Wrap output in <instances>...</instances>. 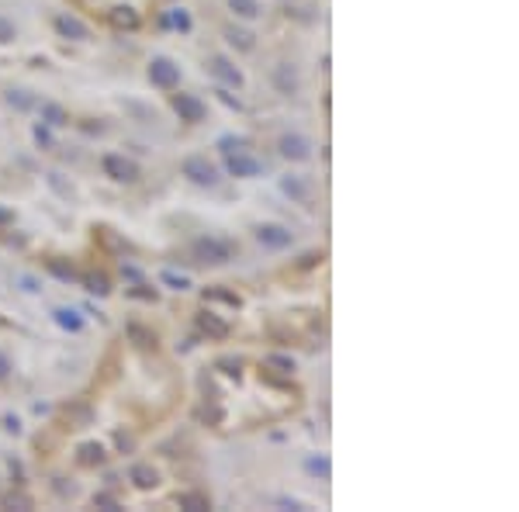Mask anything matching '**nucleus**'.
Returning <instances> with one entry per match:
<instances>
[{"label":"nucleus","instance_id":"nucleus-1","mask_svg":"<svg viewBox=\"0 0 519 512\" xmlns=\"http://www.w3.org/2000/svg\"><path fill=\"white\" fill-rule=\"evenodd\" d=\"M190 253L197 256L201 264H211V267H218V264H228V260H232V246H228V242H222V239H215V235H201V239H194Z\"/></svg>","mask_w":519,"mask_h":512},{"label":"nucleus","instance_id":"nucleus-2","mask_svg":"<svg viewBox=\"0 0 519 512\" xmlns=\"http://www.w3.org/2000/svg\"><path fill=\"white\" fill-rule=\"evenodd\" d=\"M180 173H184L190 184H197V187H215V184H218V166H215L208 156H187V159L180 163Z\"/></svg>","mask_w":519,"mask_h":512},{"label":"nucleus","instance_id":"nucleus-3","mask_svg":"<svg viewBox=\"0 0 519 512\" xmlns=\"http://www.w3.org/2000/svg\"><path fill=\"white\" fill-rule=\"evenodd\" d=\"M149 83L159 87V90H173L180 83V66L173 59H166V56H153V63H149Z\"/></svg>","mask_w":519,"mask_h":512},{"label":"nucleus","instance_id":"nucleus-4","mask_svg":"<svg viewBox=\"0 0 519 512\" xmlns=\"http://www.w3.org/2000/svg\"><path fill=\"white\" fill-rule=\"evenodd\" d=\"M225 170H228L232 177H239V180H256V177H264V163L253 159L246 149L225 152Z\"/></svg>","mask_w":519,"mask_h":512},{"label":"nucleus","instance_id":"nucleus-5","mask_svg":"<svg viewBox=\"0 0 519 512\" xmlns=\"http://www.w3.org/2000/svg\"><path fill=\"white\" fill-rule=\"evenodd\" d=\"M256 242L264 249H288L295 242V232L288 225H277V221H264L256 225Z\"/></svg>","mask_w":519,"mask_h":512},{"label":"nucleus","instance_id":"nucleus-6","mask_svg":"<svg viewBox=\"0 0 519 512\" xmlns=\"http://www.w3.org/2000/svg\"><path fill=\"white\" fill-rule=\"evenodd\" d=\"M101 166H104V173H108L111 180H118V184H132V180H139V166H135L132 159L118 156V152H108V156L101 159Z\"/></svg>","mask_w":519,"mask_h":512},{"label":"nucleus","instance_id":"nucleus-7","mask_svg":"<svg viewBox=\"0 0 519 512\" xmlns=\"http://www.w3.org/2000/svg\"><path fill=\"white\" fill-rule=\"evenodd\" d=\"M277 149H281V156H284V159H291V163H305V159H312V142H309L305 135H298V132L281 135Z\"/></svg>","mask_w":519,"mask_h":512},{"label":"nucleus","instance_id":"nucleus-8","mask_svg":"<svg viewBox=\"0 0 519 512\" xmlns=\"http://www.w3.org/2000/svg\"><path fill=\"white\" fill-rule=\"evenodd\" d=\"M208 70H211V77H218L225 87H242V73H239V66L232 63V59H225V56H211L208 59Z\"/></svg>","mask_w":519,"mask_h":512},{"label":"nucleus","instance_id":"nucleus-9","mask_svg":"<svg viewBox=\"0 0 519 512\" xmlns=\"http://www.w3.org/2000/svg\"><path fill=\"white\" fill-rule=\"evenodd\" d=\"M173 111L180 115V121H190V125L204 121V104L194 94H173Z\"/></svg>","mask_w":519,"mask_h":512},{"label":"nucleus","instance_id":"nucleus-10","mask_svg":"<svg viewBox=\"0 0 519 512\" xmlns=\"http://www.w3.org/2000/svg\"><path fill=\"white\" fill-rule=\"evenodd\" d=\"M281 190L295 204H312V197H315V187H312L309 177H281Z\"/></svg>","mask_w":519,"mask_h":512},{"label":"nucleus","instance_id":"nucleus-11","mask_svg":"<svg viewBox=\"0 0 519 512\" xmlns=\"http://www.w3.org/2000/svg\"><path fill=\"white\" fill-rule=\"evenodd\" d=\"M56 32H59L63 39H73V42L90 39V28H87L80 18H73V14H59V18H56Z\"/></svg>","mask_w":519,"mask_h":512},{"label":"nucleus","instance_id":"nucleus-12","mask_svg":"<svg viewBox=\"0 0 519 512\" xmlns=\"http://www.w3.org/2000/svg\"><path fill=\"white\" fill-rule=\"evenodd\" d=\"M271 80H274V87L281 90V94H295L298 90V70L291 66V63H277L274 66V73H271Z\"/></svg>","mask_w":519,"mask_h":512},{"label":"nucleus","instance_id":"nucleus-13","mask_svg":"<svg viewBox=\"0 0 519 512\" xmlns=\"http://www.w3.org/2000/svg\"><path fill=\"white\" fill-rule=\"evenodd\" d=\"M108 21H111L118 32H132V28H139V11L128 8V4H118V8L108 11Z\"/></svg>","mask_w":519,"mask_h":512},{"label":"nucleus","instance_id":"nucleus-14","mask_svg":"<svg viewBox=\"0 0 519 512\" xmlns=\"http://www.w3.org/2000/svg\"><path fill=\"white\" fill-rule=\"evenodd\" d=\"M197 329H201V333H208L211 339H225V336H228V322H225V319H218V315H211V312L197 315Z\"/></svg>","mask_w":519,"mask_h":512},{"label":"nucleus","instance_id":"nucleus-15","mask_svg":"<svg viewBox=\"0 0 519 512\" xmlns=\"http://www.w3.org/2000/svg\"><path fill=\"white\" fill-rule=\"evenodd\" d=\"M128 481L146 491V488H156V484H159V474H156V467H149V464H135V467L128 471Z\"/></svg>","mask_w":519,"mask_h":512},{"label":"nucleus","instance_id":"nucleus-16","mask_svg":"<svg viewBox=\"0 0 519 512\" xmlns=\"http://www.w3.org/2000/svg\"><path fill=\"white\" fill-rule=\"evenodd\" d=\"M228 8L242 21H256L260 18V0H228Z\"/></svg>","mask_w":519,"mask_h":512},{"label":"nucleus","instance_id":"nucleus-17","mask_svg":"<svg viewBox=\"0 0 519 512\" xmlns=\"http://www.w3.org/2000/svg\"><path fill=\"white\" fill-rule=\"evenodd\" d=\"M52 319H56L63 329H70V333H80V329H84V319H80V312H73V308H56Z\"/></svg>","mask_w":519,"mask_h":512},{"label":"nucleus","instance_id":"nucleus-18","mask_svg":"<svg viewBox=\"0 0 519 512\" xmlns=\"http://www.w3.org/2000/svg\"><path fill=\"white\" fill-rule=\"evenodd\" d=\"M42 121L52 125V128H63V125L70 121V115H66L59 104H42Z\"/></svg>","mask_w":519,"mask_h":512},{"label":"nucleus","instance_id":"nucleus-19","mask_svg":"<svg viewBox=\"0 0 519 512\" xmlns=\"http://www.w3.org/2000/svg\"><path fill=\"white\" fill-rule=\"evenodd\" d=\"M180 509H190V512H201V509H211V502H208V495H201V491H184L180 498Z\"/></svg>","mask_w":519,"mask_h":512},{"label":"nucleus","instance_id":"nucleus-20","mask_svg":"<svg viewBox=\"0 0 519 512\" xmlns=\"http://www.w3.org/2000/svg\"><path fill=\"white\" fill-rule=\"evenodd\" d=\"M101 460H104V446H101V443H84V446H80V464H84V467L101 464Z\"/></svg>","mask_w":519,"mask_h":512},{"label":"nucleus","instance_id":"nucleus-21","mask_svg":"<svg viewBox=\"0 0 519 512\" xmlns=\"http://www.w3.org/2000/svg\"><path fill=\"white\" fill-rule=\"evenodd\" d=\"M305 471L315 474V477H322V481H329V457H322V453L315 457V453H312V457L305 460Z\"/></svg>","mask_w":519,"mask_h":512},{"label":"nucleus","instance_id":"nucleus-22","mask_svg":"<svg viewBox=\"0 0 519 512\" xmlns=\"http://www.w3.org/2000/svg\"><path fill=\"white\" fill-rule=\"evenodd\" d=\"M225 39H228L235 49H242V52H249V49L256 46V42H253V35H249V32H242V28H228V32H225Z\"/></svg>","mask_w":519,"mask_h":512},{"label":"nucleus","instance_id":"nucleus-23","mask_svg":"<svg viewBox=\"0 0 519 512\" xmlns=\"http://www.w3.org/2000/svg\"><path fill=\"white\" fill-rule=\"evenodd\" d=\"M159 281H163L166 288H173V291H187V288H190V277H187V274H177V270H163Z\"/></svg>","mask_w":519,"mask_h":512},{"label":"nucleus","instance_id":"nucleus-24","mask_svg":"<svg viewBox=\"0 0 519 512\" xmlns=\"http://www.w3.org/2000/svg\"><path fill=\"white\" fill-rule=\"evenodd\" d=\"M264 364H267V367H274L277 374H291V371H295V360H291V357H281V353H271Z\"/></svg>","mask_w":519,"mask_h":512},{"label":"nucleus","instance_id":"nucleus-25","mask_svg":"<svg viewBox=\"0 0 519 512\" xmlns=\"http://www.w3.org/2000/svg\"><path fill=\"white\" fill-rule=\"evenodd\" d=\"M204 298H208V302H225V305L239 308V295H232V291H222V288H211V291H204Z\"/></svg>","mask_w":519,"mask_h":512},{"label":"nucleus","instance_id":"nucleus-26","mask_svg":"<svg viewBox=\"0 0 519 512\" xmlns=\"http://www.w3.org/2000/svg\"><path fill=\"white\" fill-rule=\"evenodd\" d=\"M8 104H14L18 111H28L35 101L28 97V90H8Z\"/></svg>","mask_w":519,"mask_h":512},{"label":"nucleus","instance_id":"nucleus-27","mask_svg":"<svg viewBox=\"0 0 519 512\" xmlns=\"http://www.w3.org/2000/svg\"><path fill=\"white\" fill-rule=\"evenodd\" d=\"M87 291H90V295H108L111 284H108L104 274H90V277H87Z\"/></svg>","mask_w":519,"mask_h":512},{"label":"nucleus","instance_id":"nucleus-28","mask_svg":"<svg viewBox=\"0 0 519 512\" xmlns=\"http://www.w3.org/2000/svg\"><path fill=\"white\" fill-rule=\"evenodd\" d=\"M18 39V28L8 21V18H0V46H8V42H14Z\"/></svg>","mask_w":519,"mask_h":512},{"label":"nucleus","instance_id":"nucleus-29","mask_svg":"<svg viewBox=\"0 0 519 512\" xmlns=\"http://www.w3.org/2000/svg\"><path fill=\"white\" fill-rule=\"evenodd\" d=\"M218 146H222V152H239V149L246 146V139H232V135H225Z\"/></svg>","mask_w":519,"mask_h":512},{"label":"nucleus","instance_id":"nucleus-30","mask_svg":"<svg viewBox=\"0 0 519 512\" xmlns=\"http://www.w3.org/2000/svg\"><path fill=\"white\" fill-rule=\"evenodd\" d=\"M49 270L56 274V277H63V281H73V270H66L63 264H56V260H49Z\"/></svg>","mask_w":519,"mask_h":512},{"label":"nucleus","instance_id":"nucleus-31","mask_svg":"<svg viewBox=\"0 0 519 512\" xmlns=\"http://www.w3.org/2000/svg\"><path fill=\"white\" fill-rule=\"evenodd\" d=\"M170 21H173V25H177L180 32H187V28H190V18H187L184 11H173V18H170Z\"/></svg>","mask_w":519,"mask_h":512},{"label":"nucleus","instance_id":"nucleus-32","mask_svg":"<svg viewBox=\"0 0 519 512\" xmlns=\"http://www.w3.org/2000/svg\"><path fill=\"white\" fill-rule=\"evenodd\" d=\"M35 142H39V146H46V149H49V146H52V135H49V132H46V128H42V125H35Z\"/></svg>","mask_w":519,"mask_h":512},{"label":"nucleus","instance_id":"nucleus-33","mask_svg":"<svg viewBox=\"0 0 519 512\" xmlns=\"http://www.w3.org/2000/svg\"><path fill=\"white\" fill-rule=\"evenodd\" d=\"M8 374H11V360L8 353H0V381H8Z\"/></svg>","mask_w":519,"mask_h":512},{"label":"nucleus","instance_id":"nucleus-34","mask_svg":"<svg viewBox=\"0 0 519 512\" xmlns=\"http://www.w3.org/2000/svg\"><path fill=\"white\" fill-rule=\"evenodd\" d=\"M218 94H222V101H225V104H228V108H239V101H235V97H232V94H225V90H218Z\"/></svg>","mask_w":519,"mask_h":512},{"label":"nucleus","instance_id":"nucleus-35","mask_svg":"<svg viewBox=\"0 0 519 512\" xmlns=\"http://www.w3.org/2000/svg\"><path fill=\"white\" fill-rule=\"evenodd\" d=\"M4 426H8L11 433H18V419H14V415H8V419H4Z\"/></svg>","mask_w":519,"mask_h":512},{"label":"nucleus","instance_id":"nucleus-36","mask_svg":"<svg viewBox=\"0 0 519 512\" xmlns=\"http://www.w3.org/2000/svg\"><path fill=\"white\" fill-rule=\"evenodd\" d=\"M11 218H14V215H11V211H8V208H0V225H8V221H11Z\"/></svg>","mask_w":519,"mask_h":512}]
</instances>
